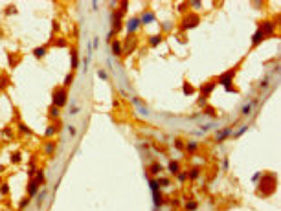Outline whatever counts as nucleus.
I'll return each mask as SVG.
<instances>
[{
    "label": "nucleus",
    "mask_w": 281,
    "mask_h": 211,
    "mask_svg": "<svg viewBox=\"0 0 281 211\" xmlns=\"http://www.w3.org/2000/svg\"><path fill=\"white\" fill-rule=\"evenodd\" d=\"M64 101H66V92H64V88H59V90L53 92V107H63Z\"/></svg>",
    "instance_id": "obj_1"
},
{
    "label": "nucleus",
    "mask_w": 281,
    "mask_h": 211,
    "mask_svg": "<svg viewBox=\"0 0 281 211\" xmlns=\"http://www.w3.org/2000/svg\"><path fill=\"white\" fill-rule=\"evenodd\" d=\"M232 77H233V72H228V74H224L222 77H220V84H224L226 88H230V81H232Z\"/></svg>",
    "instance_id": "obj_2"
},
{
    "label": "nucleus",
    "mask_w": 281,
    "mask_h": 211,
    "mask_svg": "<svg viewBox=\"0 0 281 211\" xmlns=\"http://www.w3.org/2000/svg\"><path fill=\"white\" fill-rule=\"evenodd\" d=\"M112 53H114V55H119V53H121V42H118V40L112 42Z\"/></svg>",
    "instance_id": "obj_3"
},
{
    "label": "nucleus",
    "mask_w": 281,
    "mask_h": 211,
    "mask_svg": "<svg viewBox=\"0 0 281 211\" xmlns=\"http://www.w3.org/2000/svg\"><path fill=\"white\" fill-rule=\"evenodd\" d=\"M153 20H154V15H153V13H145V15L142 17V22H143V24H149V22H153Z\"/></svg>",
    "instance_id": "obj_4"
},
{
    "label": "nucleus",
    "mask_w": 281,
    "mask_h": 211,
    "mask_svg": "<svg viewBox=\"0 0 281 211\" xmlns=\"http://www.w3.org/2000/svg\"><path fill=\"white\" fill-rule=\"evenodd\" d=\"M138 18H132V20H129V24H127V28H129V31H134L136 28H138Z\"/></svg>",
    "instance_id": "obj_5"
},
{
    "label": "nucleus",
    "mask_w": 281,
    "mask_h": 211,
    "mask_svg": "<svg viewBox=\"0 0 281 211\" xmlns=\"http://www.w3.org/2000/svg\"><path fill=\"white\" fill-rule=\"evenodd\" d=\"M228 134H230V129H224L222 132H219V134H217V140H219V141H222V140H224Z\"/></svg>",
    "instance_id": "obj_6"
},
{
    "label": "nucleus",
    "mask_w": 281,
    "mask_h": 211,
    "mask_svg": "<svg viewBox=\"0 0 281 211\" xmlns=\"http://www.w3.org/2000/svg\"><path fill=\"white\" fill-rule=\"evenodd\" d=\"M261 39H263V31H261V30H259V31H257V33L254 35V39H252V42H254V44H257V42H259Z\"/></svg>",
    "instance_id": "obj_7"
},
{
    "label": "nucleus",
    "mask_w": 281,
    "mask_h": 211,
    "mask_svg": "<svg viewBox=\"0 0 281 211\" xmlns=\"http://www.w3.org/2000/svg\"><path fill=\"white\" fill-rule=\"evenodd\" d=\"M44 53H46V48H42V46L35 50V57H37V59H41V57H42Z\"/></svg>",
    "instance_id": "obj_8"
},
{
    "label": "nucleus",
    "mask_w": 281,
    "mask_h": 211,
    "mask_svg": "<svg viewBox=\"0 0 281 211\" xmlns=\"http://www.w3.org/2000/svg\"><path fill=\"white\" fill-rule=\"evenodd\" d=\"M213 88H215V84H213V83H211V84H208V86H202V94H204V96H208Z\"/></svg>",
    "instance_id": "obj_9"
},
{
    "label": "nucleus",
    "mask_w": 281,
    "mask_h": 211,
    "mask_svg": "<svg viewBox=\"0 0 281 211\" xmlns=\"http://www.w3.org/2000/svg\"><path fill=\"white\" fill-rule=\"evenodd\" d=\"M77 62H79V59H77V53L74 52V53H72V68H74V70H75V68L79 66V64H77Z\"/></svg>",
    "instance_id": "obj_10"
},
{
    "label": "nucleus",
    "mask_w": 281,
    "mask_h": 211,
    "mask_svg": "<svg viewBox=\"0 0 281 211\" xmlns=\"http://www.w3.org/2000/svg\"><path fill=\"white\" fill-rule=\"evenodd\" d=\"M42 180H44V174H42V171H39V174H37V178H35L33 182H35L37 185H41V184H42Z\"/></svg>",
    "instance_id": "obj_11"
},
{
    "label": "nucleus",
    "mask_w": 281,
    "mask_h": 211,
    "mask_svg": "<svg viewBox=\"0 0 281 211\" xmlns=\"http://www.w3.org/2000/svg\"><path fill=\"white\" fill-rule=\"evenodd\" d=\"M169 171H171V173H178V163H176V162H171V163H169Z\"/></svg>",
    "instance_id": "obj_12"
},
{
    "label": "nucleus",
    "mask_w": 281,
    "mask_h": 211,
    "mask_svg": "<svg viewBox=\"0 0 281 211\" xmlns=\"http://www.w3.org/2000/svg\"><path fill=\"white\" fill-rule=\"evenodd\" d=\"M151 173H153V174H158V173H160V165H158V163H154V165L151 167Z\"/></svg>",
    "instance_id": "obj_13"
},
{
    "label": "nucleus",
    "mask_w": 281,
    "mask_h": 211,
    "mask_svg": "<svg viewBox=\"0 0 281 211\" xmlns=\"http://www.w3.org/2000/svg\"><path fill=\"white\" fill-rule=\"evenodd\" d=\"M28 191H30V195H35V191H37V184L35 182H31V185H30Z\"/></svg>",
    "instance_id": "obj_14"
},
{
    "label": "nucleus",
    "mask_w": 281,
    "mask_h": 211,
    "mask_svg": "<svg viewBox=\"0 0 281 211\" xmlns=\"http://www.w3.org/2000/svg\"><path fill=\"white\" fill-rule=\"evenodd\" d=\"M50 114H52V118H57V116H59V108H57V107H52Z\"/></svg>",
    "instance_id": "obj_15"
},
{
    "label": "nucleus",
    "mask_w": 281,
    "mask_h": 211,
    "mask_svg": "<svg viewBox=\"0 0 281 211\" xmlns=\"http://www.w3.org/2000/svg\"><path fill=\"white\" fill-rule=\"evenodd\" d=\"M184 92H186V94H193V86H189V84L186 83V84H184Z\"/></svg>",
    "instance_id": "obj_16"
},
{
    "label": "nucleus",
    "mask_w": 281,
    "mask_h": 211,
    "mask_svg": "<svg viewBox=\"0 0 281 211\" xmlns=\"http://www.w3.org/2000/svg\"><path fill=\"white\" fill-rule=\"evenodd\" d=\"M160 39H162V37H153V39H151V44H153V46H156L158 42H160Z\"/></svg>",
    "instance_id": "obj_17"
},
{
    "label": "nucleus",
    "mask_w": 281,
    "mask_h": 211,
    "mask_svg": "<svg viewBox=\"0 0 281 211\" xmlns=\"http://www.w3.org/2000/svg\"><path fill=\"white\" fill-rule=\"evenodd\" d=\"M97 75H99V79H103V81L107 79V74H105L103 70H99V72H97Z\"/></svg>",
    "instance_id": "obj_18"
},
{
    "label": "nucleus",
    "mask_w": 281,
    "mask_h": 211,
    "mask_svg": "<svg viewBox=\"0 0 281 211\" xmlns=\"http://www.w3.org/2000/svg\"><path fill=\"white\" fill-rule=\"evenodd\" d=\"M158 187H160V185H158L156 182H151V189H153V191H154V193L158 191Z\"/></svg>",
    "instance_id": "obj_19"
},
{
    "label": "nucleus",
    "mask_w": 281,
    "mask_h": 211,
    "mask_svg": "<svg viewBox=\"0 0 281 211\" xmlns=\"http://www.w3.org/2000/svg\"><path fill=\"white\" fill-rule=\"evenodd\" d=\"M250 110H252V105H246V107L243 108V114H248Z\"/></svg>",
    "instance_id": "obj_20"
},
{
    "label": "nucleus",
    "mask_w": 281,
    "mask_h": 211,
    "mask_svg": "<svg viewBox=\"0 0 281 211\" xmlns=\"http://www.w3.org/2000/svg\"><path fill=\"white\" fill-rule=\"evenodd\" d=\"M11 160L13 162H18V160H20V154H18V152L17 154H11Z\"/></svg>",
    "instance_id": "obj_21"
},
{
    "label": "nucleus",
    "mask_w": 281,
    "mask_h": 211,
    "mask_svg": "<svg viewBox=\"0 0 281 211\" xmlns=\"http://www.w3.org/2000/svg\"><path fill=\"white\" fill-rule=\"evenodd\" d=\"M0 191H2V193H8V191H9V187H8V185L4 184V185H2V189H0Z\"/></svg>",
    "instance_id": "obj_22"
},
{
    "label": "nucleus",
    "mask_w": 281,
    "mask_h": 211,
    "mask_svg": "<svg viewBox=\"0 0 281 211\" xmlns=\"http://www.w3.org/2000/svg\"><path fill=\"white\" fill-rule=\"evenodd\" d=\"M46 151H48V152H52V151H53V145H52V143H48V145H46Z\"/></svg>",
    "instance_id": "obj_23"
},
{
    "label": "nucleus",
    "mask_w": 281,
    "mask_h": 211,
    "mask_svg": "<svg viewBox=\"0 0 281 211\" xmlns=\"http://www.w3.org/2000/svg\"><path fill=\"white\" fill-rule=\"evenodd\" d=\"M64 83H66V84H70V83H72V75H66V79H64Z\"/></svg>",
    "instance_id": "obj_24"
},
{
    "label": "nucleus",
    "mask_w": 281,
    "mask_h": 211,
    "mask_svg": "<svg viewBox=\"0 0 281 211\" xmlns=\"http://www.w3.org/2000/svg\"><path fill=\"white\" fill-rule=\"evenodd\" d=\"M195 207H197V204H188V209H189V211H193Z\"/></svg>",
    "instance_id": "obj_25"
},
{
    "label": "nucleus",
    "mask_w": 281,
    "mask_h": 211,
    "mask_svg": "<svg viewBox=\"0 0 281 211\" xmlns=\"http://www.w3.org/2000/svg\"><path fill=\"white\" fill-rule=\"evenodd\" d=\"M195 147H197L195 143H189V145H188V151H193V149H195Z\"/></svg>",
    "instance_id": "obj_26"
}]
</instances>
